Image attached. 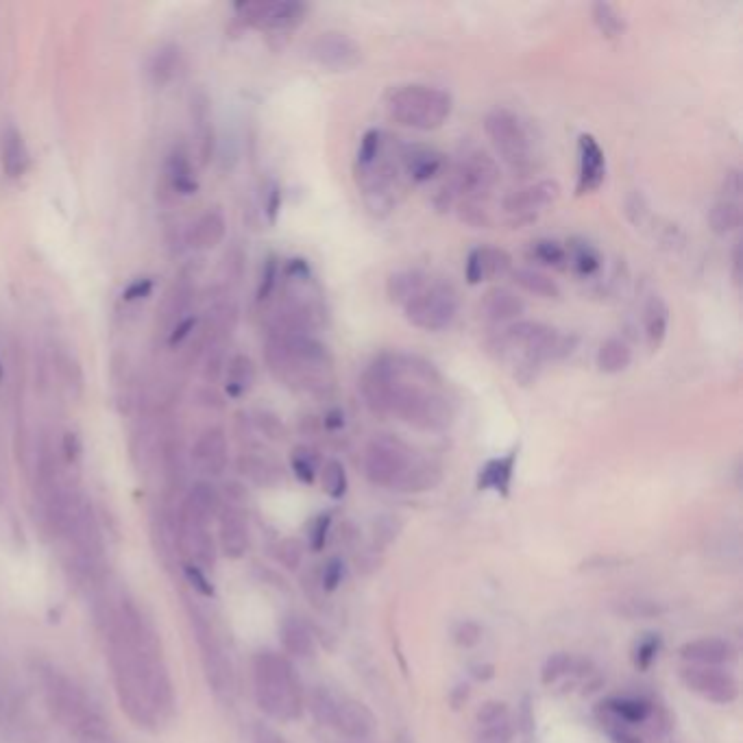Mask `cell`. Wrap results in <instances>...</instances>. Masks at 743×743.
<instances>
[{
  "mask_svg": "<svg viewBox=\"0 0 743 743\" xmlns=\"http://www.w3.org/2000/svg\"><path fill=\"white\" fill-rule=\"evenodd\" d=\"M591 18L598 31L608 40L621 38L626 33V20L611 3H595L591 7Z\"/></svg>",
  "mask_w": 743,
  "mask_h": 743,
  "instance_id": "39",
  "label": "cell"
},
{
  "mask_svg": "<svg viewBox=\"0 0 743 743\" xmlns=\"http://www.w3.org/2000/svg\"><path fill=\"white\" fill-rule=\"evenodd\" d=\"M510 279L521 288L530 292V295H537L543 299H560L563 297V290L556 284V279H552L547 273L537 271V269H513L510 273Z\"/></svg>",
  "mask_w": 743,
  "mask_h": 743,
  "instance_id": "35",
  "label": "cell"
},
{
  "mask_svg": "<svg viewBox=\"0 0 743 743\" xmlns=\"http://www.w3.org/2000/svg\"><path fill=\"white\" fill-rule=\"evenodd\" d=\"M227 382H225V391L229 397H242L249 393V388L255 382V364L245 353H236L231 356L227 362Z\"/></svg>",
  "mask_w": 743,
  "mask_h": 743,
  "instance_id": "34",
  "label": "cell"
},
{
  "mask_svg": "<svg viewBox=\"0 0 743 743\" xmlns=\"http://www.w3.org/2000/svg\"><path fill=\"white\" fill-rule=\"evenodd\" d=\"M323 428L330 430V432L343 430L345 428V412L340 410V408H336V406L327 410L325 417H323Z\"/></svg>",
  "mask_w": 743,
  "mask_h": 743,
  "instance_id": "60",
  "label": "cell"
},
{
  "mask_svg": "<svg viewBox=\"0 0 743 743\" xmlns=\"http://www.w3.org/2000/svg\"><path fill=\"white\" fill-rule=\"evenodd\" d=\"M680 680L691 693L715 702V704H733L739 698L737 678L722 667H702L687 665L680 669Z\"/></svg>",
  "mask_w": 743,
  "mask_h": 743,
  "instance_id": "13",
  "label": "cell"
},
{
  "mask_svg": "<svg viewBox=\"0 0 743 743\" xmlns=\"http://www.w3.org/2000/svg\"><path fill=\"white\" fill-rule=\"evenodd\" d=\"M711 231L717 236H728L741 227V203L722 199L717 201L709 212Z\"/></svg>",
  "mask_w": 743,
  "mask_h": 743,
  "instance_id": "38",
  "label": "cell"
},
{
  "mask_svg": "<svg viewBox=\"0 0 743 743\" xmlns=\"http://www.w3.org/2000/svg\"><path fill=\"white\" fill-rule=\"evenodd\" d=\"M519 460V447L510 449L508 454L491 458L478 473V489L480 491H493L502 497L510 495L513 489V478Z\"/></svg>",
  "mask_w": 743,
  "mask_h": 743,
  "instance_id": "24",
  "label": "cell"
},
{
  "mask_svg": "<svg viewBox=\"0 0 743 743\" xmlns=\"http://www.w3.org/2000/svg\"><path fill=\"white\" fill-rule=\"evenodd\" d=\"M330 528H332V515L330 513H321L312 521L310 526V547L314 552H321L327 537H330Z\"/></svg>",
  "mask_w": 743,
  "mask_h": 743,
  "instance_id": "50",
  "label": "cell"
},
{
  "mask_svg": "<svg viewBox=\"0 0 743 743\" xmlns=\"http://www.w3.org/2000/svg\"><path fill=\"white\" fill-rule=\"evenodd\" d=\"M194 327H197V316H184V319H179L168 334V345L177 347L184 343V340L194 332Z\"/></svg>",
  "mask_w": 743,
  "mask_h": 743,
  "instance_id": "52",
  "label": "cell"
},
{
  "mask_svg": "<svg viewBox=\"0 0 743 743\" xmlns=\"http://www.w3.org/2000/svg\"><path fill=\"white\" fill-rule=\"evenodd\" d=\"M364 473L373 486L399 493L432 491L438 480L436 462L395 434L373 436L364 452Z\"/></svg>",
  "mask_w": 743,
  "mask_h": 743,
  "instance_id": "3",
  "label": "cell"
},
{
  "mask_svg": "<svg viewBox=\"0 0 743 743\" xmlns=\"http://www.w3.org/2000/svg\"><path fill=\"white\" fill-rule=\"evenodd\" d=\"M565 251H567V269H571V273L582 279L595 277L604 269V258H602L600 249L587 238L571 236L565 242Z\"/></svg>",
  "mask_w": 743,
  "mask_h": 743,
  "instance_id": "26",
  "label": "cell"
},
{
  "mask_svg": "<svg viewBox=\"0 0 743 743\" xmlns=\"http://www.w3.org/2000/svg\"><path fill=\"white\" fill-rule=\"evenodd\" d=\"M513 273V255L502 247H475L465 262V279L469 286H478L489 279H499Z\"/></svg>",
  "mask_w": 743,
  "mask_h": 743,
  "instance_id": "17",
  "label": "cell"
},
{
  "mask_svg": "<svg viewBox=\"0 0 743 743\" xmlns=\"http://www.w3.org/2000/svg\"><path fill=\"white\" fill-rule=\"evenodd\" d=\"M430 282V275L421 271V269H406V271H397L386 282V295L388 301L395 303V306L404 308L406 303L417 297L419 292L425 288V284Z\"/></svg>",
  "mask_w": 743,
  "mask_h": 743,
  "instance_id": "30",
  "label": "cell"
},
{
  "mask_svg": "<svg viewBox=\"0 0 743 743\" xmlns=\"http://www.w3.org/2000/svg\"><path fill=\"white\" fill-rule=\"evenodd\" d=\"M3 377H5V369H3V360H0V382H3Z\"/></svg>",
  "mask_w": 743,
  "mask_h": 743,
  "instance_id": "63",
  "label": "cell"
},
{
  "mask_svg": "<svg viewBox=\"0 0 743 743\" xmlns=\"http://www.w3.org/2000/svg\"><path fill=\"white\" fill-rule=\"evenodd\" d=\"M399 526L401 523L393 517H382L380 521H377V528H375V541H380V545H388L399 532Z\"/></svg>",
  "mask_w": 743,
  "mask_h": 743,
  "instance_id": "56",
  "label": "cell"
},
{
  "mask_svg": "<svg viewBox=\"0 0 743 743\" xmlns=\"http://www.w3.org/2000/svg\"><path fill=\"white\" fill-rule=\"evenodd\" d=\"M321 482H323V491L330 495L332 499H343L349 489V480H347V469L340 460L332 458L327 460L321 467Z\"/></svg>",
  "mask_w": 743,
  "mask_h": 743,
  "instance_id": "41",
  "label": "cell"
},
{
  "mask_svg": "<svg viewBox=\"0 0 743 743\" xmlns=\"http://www.w3.org/2000/svg\"><path fill=\"white\" fill-rule=\"evenodd\" d=\"M460 310L458 290L447 279H432L417 297H412L404 314L410 325L423 332H443L456 321Z\"/></svg>",
  "mask_w": 743,
  "mask_h": 743,
  "instance_id": "11",
  "label": "cell"
},
{
  "mask_svg": "<svg viewBox=\"0 0 743 743\" xmlns=\"http://www.w3.org/2000/svg\"><path fill=\"white\" fill-rule=\"evenodd\" d=\"M253 743H288V741L279 735L275 728L266 726V724H258L253 728Z\"/></svg>",
  "mask_w": 743,
  "mask_h": 743,
  "instance_id": "59",
  "label": "cell"
},
{
  "mask_svg": "<svg viewBox=\"0 0 743 743\" xmlns=\"http://www.w3.org/2000/svg\"><path fill=\"white\" fill-rule=\"evenodd\" d=\"M480 312L486 321L495 325H510L521 321V316L526 314V301L510 288L495 286L484 292Z\"/></svg>",
  "mask_w": 743,
  "mask_h": 743,
  "instance_id": "22",
  "label": "cell"
},
{
  "mask_svg": "<svg viewBox=\"0 0 743 743\" xmlns=\"http://www.w3.org/2000/svg\"><path fill=\"white\" fill-rule=\"evenodd\" d=\"M64 454H66V458L70 462L79 458V454H81V441H79V436L75 432H66L64 434Z\"/></svg>",
  "mask_w": 743,
  "mask_h": 743,
  "instance_id": "61",
  "label": "cell"
},
{
  "mask_svg": "<svg viewBox=\"0 0 743 743\" xmlns=\"http://www.w3.org/2000/svg\"><path fill=\"white\" fill-rule=\"evenodd\" d=\"M238 18L249 27L262 31H292L306 20L308 7L303 3H238Z\"/></svg>",
  "mask_w": 743,
  "mask_h": 743,
  "instance_id": "14",
  "label": "cell"
},
{
  "mask_svg": "<svg viewBox=\"0 0 743 743\" xmlns=\"http://www.w3.org/2000/svg\"><path fill=\"white\" fill-rule=\"evenodd\" d=\"M345 576V563L340 558H330L319 574V584L325 593H332Z\"/></svg>",
  "mask_w": 743,
  "mask_h": 743,
  "instance_id": "48",
  "label": "cell"
},
{
  "mask_svg": "<svg viewBox=\"0 0 743 743\" xmlns=\"http://www.w3.org/2000/svg\"><path fill=\"white\" fill-rule=\"evenodd\" d=\"M456 212L462 223H467L471 227H484L489 229L493 225V218L486 210V203L480 201H458L456 203Z\"/></svg>",
  "mask_w": 743,
  "mask_h": 743,
  "instance_id": "43",
  "label": "cell"
},
{
  "mask_svg": "<svg viewBox=\"0 0 743 743\" xmlns=\"http://www.w3.org/2000/svg\"><path fill=\"white\" fill-rule=\"evenodd\" d=\"M253 685L260 709L279 722L299 720L303 687L295 667L282 654L260 652L253 659Z\"/></svg>",
  "mask_w": 743,
  "mask_h": 743,
  "instance_id": "5",
  "label": "cell"
},
{
  "mask_svg": "<svg viewBox=\"0 0 743 743\" xmlns=\"http://www.w3.org/2000/svg\"><path fill=\"white\" fill-rule=\"evenodd\" d=\"M741 190H743V184H741V170H739V168H728L726 173H724V179H722V192H724V199L739 201Z\"/></svg>",
  "mask_w": 743,
  "mask_h": 743,
  "instance_id": "55",
  "label": "cell"
},
{
  "mask_svg": "<svg viewBox=\"0 0 743 743\" xmlns=\"http://www.w3.org/2000/svg\"><path fill=\"white\" fill-rule=\"evenodd\" d=\"M606 179V157L602 146L591 133H582L578 138V194H591L600 190Z\"/></svg>",
  "mask_w": 743,
  "mask_h": 743,
  "instance_id": "19",
  "label": "cell"
},
{
  "mask_svg": "<svg viewBox=\"0 0 743 743\" xmlns=\"http://www.w3.org/2000/svg\"><path fill=\"white\" fill-rule=\"evenodd\" d=\"M179 48L177 46H164L162 51H157L151 62V77L155 85H166L168 81H173L175 72L179 68Z\"/></svg>",
  "mask_w": 743,
  "mask_h": 743,
  "instance_id": "42",
  "label": "cell"
},
{
  "mask_svg": "<svg viewBox=\"0 0 743 743\" xmlns=\"http://www.w3.org/2000/svg\"><path fill=\"white\" fill-rule=\"evenodd\" d=\"M264 212L269 223H277V216L282 212V190H279L277 184L269 188V194H266V203H264Z\"/></svg>",
  "mask_w": 743,
  "mask_h": 743,
  "instance_id": "57",
  "label": "cell"
},
{
  "mask_svg": "<svg viewBox=\"0 0 743 743\" xmlns=\"http://www.w3.org/2000/svg\"><path fill=\"white\" fill-rule=\"evenodd\" d=\"M595 364L604 375L624 373L632 364V349L624 338H606L598 349V356H595Z\"/></svg>",
  "mask_w": 743,
  "mask_h": 743,
  "instance_id": "32",
  "label": "cell"
},
{
  "mask_svg": "<svg viewBox=\"0 0 743 743\" xmlns=\"http://www.w3.org/2000/svg\"><path fill=\"white\" fill-rule=\"evenodd\" d=\"M499 164L486 151L473 149L465 153L452 168L447 184L441 188L456 203L458 201H480L486 203L499 184Z\"/></svg>",
  "mask_w": 743,
  "mask_h": 743,
  "instance_id": "10",
  "label": "cell"
},
{
  "mask_svg": "<svg viewBox=\"0 0 743 743\" xmlns=\"http://www.w3.org/2000/svg\"><path fill=\"white\" fill-rule=\"evenodd\" d=\"M484 131L489 136L493 149L515 175L528 177L537 173L541 157L537 151L530 127L506 107H497L484 118Z\"/></svg>",
  "mask_w": 743,
  "mask_h": 743,
  "instance_id": "7",
  "label": "cell"
},
{
  "mask_svg": "<svg viewBox=\"0 0 743 743\" xmlns=\"http://www.w3.org/2000/svg\"><path fill=\"white\" fill-rule=\"evenodd\" d=\"M526 255H528L530 262L547 266V269L567 271L565 242H558V240H552V238H539V240L530 242Z\"/></svg>",
  "mask_w": 743,
  "mask_h": 743,
  "instance_id": "36",
  "label": "cell"
},
{
  "mask_svg": "<svg viewBox=\"0 0 743 743\" xmlns=\"http://www.w3.org/2000/svg\"><path fill=\"white\" fill-rule=\"evenodd\" d=\"M733 282L735 286H741V245L739 242L733 249Z\"/></svg>",
  "mask_w": 743,
  "mask_h": 743,
  "instance_id": "62",
  "label": "cell"
},
{
  "mask_svg": "<svg viewBox=\"0 0 743 743\" xmlns=\"http://www.w3.org/2000/svg\"><path fill=\"white\" fill-rule=\"evenodd\" d=\"M290 467H292V473L297 475L299 482L312 484L316 480V475H319L321 471V458L312 447L301 445V447H295V452H292Z\"/></svg>",
  "mask_w": 743,
  "mask_h": 743,
  "instance_id": "40",
  "label": "cell"
},
{
  "mask_svg": "<svg viewBox=\"0 0 743 743\" xmlns=\"http://www.w3.org/2000/svg\"><path fill=\"white\" fill-rule=\"evenodd\" d=\"M626 216L632 225L641 227L650 218V205L641 192H632L626 199Z\"/></svg>",
  "mask_w": 743,
  "mask_h": 743,
  "instance_id": "49",
  "label": "cell"
},
{
  "mask_svg": "<svg viewBox=\"0 0 743 743\" xmlns=\"http://www.w3.org/2000/svg\"><path fill=\"white\" fill-rule=\"evenodd\" d=\"M192 460L205 475H221L227 467L229 460V447H227V436L223 428H207L199 441L194 443L192 449Z\"/></svg>",
  "mask_w": 743,
  "mask_h": 743,
  "instance_id": "21",
  "label": "cell"
},
{
  "mask_svg": "<svg viewBox=\"0 0 743 743\" xmlns=\"http://www.w3.org/2000/svg\"><path fill=\"white\" fill-rule=\"evenodd\" d=\"M277 558L284 567L295 569L303 558V545L295 539H286L277 545Z\"/></svg>",
  "mask_w": 743,
  "mask_h": 743,
  "instance_id": "51",
  "label": "cell"
},
{
  "mask_svg": "<svg viewBox=\"0 0 743 743\" xmlns=\"http://www.w3.org/2000/svg\"><path fill=\"white\" fill-rule=\"evenodd\" d=\"M0 164H3V170L9 179H20L27 175L31 166V153L20 129L7 127L3 136H0Z\"/></svg>",
  "mask_w": 743,
  "mask_h": 743,
  "instance_id": "25",
  "label": "cell"
},
{
  "mask_svg": "<svg viewBox=\"0 0 743 743\" xmlns=\"http://www.w3.org/2000/svg\"><path fill=\"white\" fill-rule=\"evenodd\" d=\"M571 665H574V661H571V656L565 654V652L550 656L547 663L543 665V672H541L543 685H554L556 680L567 676L571 672Z\"/></svg>",
  "mask_w": 743,
  "mask_h": 743,
  "instance_id": "46",
  "label": "cell"
},
{
  "mask_svg": "<svg viewBox=\"0 0 743 743\" xmlns=\"http://www.w3.org/2000/svg\"><path fill=\"white\" fill-rule=\"evenodd\" d=\"M558 199L560 184L556 179H541L537 184L508 192L502 201L506 223L515 229L530 225L537 221L541 212H545L547 207L554 205Z\"/></svg>",
  "mask_w": 743,
  "mask_h": 743,
  "instance_id": "12",
  "label": "cell"
},
{
  "mask_svg": "<svg viewBox=\"0 0 743 743\" xmlns=\"http://www.w3.org/2000/svg\"><path fill=\"white\" fill-rule=\"evenodd\" d=\"M606 715V722L613 724L617 730V739L621 741H637L630 735V726L643 724L652 713V704L643 698L635 696H624V698H611L600 704Z\"/></svg>",
  "mask_w": 743,
  "mask_h": 743,
  "instance_id": "20",
  "label": "cell"
},
{
  "mask_svg": "<svg viewBox=\"0 0 743 743\" xmlns=\"http://www.w3.org/2000/svg\"><path fill=\"white\" fill-rule=\"evenodd\" d=\"M166 181L175 194L190 197L199 190V181L194 177V168L186 151H173L166 160Z\"/></svg>",
  "mask_w": 743,
  "mask_h": 743,
  "instance_id": "31",
  "label": "cell"
},
{
  "mask_svg": "<svg viewBox=\"0 0 743 743\" xmlns=\"http://www.w3.org/2000/svg\"><path fill=\"white\" fill-rule=\"evenodd\" d=\"M279 275H282V271H279V262L275 255H269L264 262V269H262V277H260V286H258V301H269L273 297V292L279 284Z\"/></svg>",
  "mask_w": 743,
  "mask_h": 743,
  "instance_id": "45",
  "label": "cell"
},
{
  "mask_svg": "<svg viewBox=\"0 0 743 743\" xmlns=\"http://www.w3.org/2000/svg\"><path fill=\"white\" fill-rule=\"evenodd\" d=\"M456 643L465 645V648H469V645H475L480 641L482 632H480V626L473 624V621H465V624H460L458 630H456Z\"/></svg>",
  "mask_w": 743,
  "mask_h": 743,
  "instance_id": "58",
  "label": "cell"
},
{
  "mask_svg": "<svg viewBox=\"0 0 743 743\" xmlns=\"http://www.w3.org/2000/svg\"><path fill=\"white\" fill-rule=\"evenodd\" d=\"M253 425H255V428H258L266 438H271V441H284V438H286V425H284V421L279 419L277 414L269 412V410H260V412H255Z\"/></svg>",
  "mask_w": 743,
  "mask_h": 743,
  "instance_id": "44",
  "label": "cell"
},
{
  "mask_svg": "<svg viewBox=\"0 0 743 743\" xmlns=\"http://www.w3.org/2000/svg\"><path fill=\"white\" fill-rule=\"evenodd\" d=\"M184 571H186V576H188V580L192 582V587H194V589H197L201 595H207V598H212V595H214V587H212V582L207 580L205 571H203L201 567L192 565V563H186Z\"/></svg>",
  "mask_w": 743,
  "mask_h": 743,
  "instance_id": "54",
  "label": "cell"
},
{
  "mask_svg": "<svg viewBox=\"0 0 743 743\" xmlns=\"http://www.w3.org/2000/svg\"><path fill=\"white\" fill-rule=\"evenodd\" d=\"M360 395L377 417L393 414L421 432H443L456 419L443 375L414 353H380L360 375Z\"/></svg>",
  "mask_w": 743,
  "mask_h": 743,
  "instance_id": "1",
  "label": "cell"
},
{
  "mask_svg": "<svg viewBox=\"0 0 743 743\" xmlns=\"http://www.w3.org/2000/svg\"><path fill=\"white\" fill-rule=\"evenodd\" d=\"M735 645L720 637H702L685 643L680 648V659L689 665L702 667H720L724 663L735 661Z\"/></svg>",
  "mask_w": 743,
  "mask_h": 743,
  "instance_id": "23",
  "label": "cell"
},
{
  "mask_svg": "<svg viewBox=\"0 0 743 743\" xmlns=\"http://www.w3.org/2000/svg\"><path fill=\"white\" fill-rule=\"evenodd\" d=\"M279 637H282L284 650L292 656H299V659H308V656L314 654V637L308 628V624L299 617H286L282 630H279Z\"/></svg>",
  "mask_w": 743,
  "mask_h": 743,
  "instance_id": "33",
  "label": "cell"
},
{
  "mask_svg": "<svg viewBox=\"0 0 743 743\" xmlns=\"http://www.w3.org/2000/svg\"><path fill=\"white\" fill-rule=\"evenodd\" d=\"M264 358L277 380L297 391L327 393L334 384V358L314 334L269 332Z\"/></svg>",
  "mask_w": 743,
  "mask_h": 743,
  "instance_id": "2",
  "label": "cell"
},
{
  "mask_svg": "<svg viewBox=\"0 0 743 743\" xmlns=\"http://www.w3.org/2000/svg\"><path fill=\"white\" fill-rule=\"evenodd\" d=\"M227 234V221L221 210H207L190 229V245L194 249H214L221 245Z\"/></svg>",
  "mask_w": 743,
  "mask_h": 743,
  "instance_id": "29",
  "label": "cell"
},
{
  "mask_svg": "<svg viewBox=\"0 0 743 743\" xmlns=\"http://www.w3.org/2000/svg\"><path fill=\"white\" fill-rule=\"evenodd\" d=\"M399 144L401 142L388 136L384 151L375 160L369 164H356V168H353L364 207L375 218H386L395 210L397 192L404 184V175H401L399 166Z\"/></svg>",
  "mask_w": 743,
  "mask_h": 743,
  "instance_id": "8",
  "label": "cell"
},
{
  "mask_svg": "<svg viewBox=\"0 0 743 743\" xmlns=\"http://www.w3.org/2000/svg\"><path fill=\"white\" fill-rule=\"evenodd\" d=\"M153 279L151 277H138L123 290V299L125 301H142L153 292Z\"/></svg>",
  "mask_w": 743,
  "mask_h": 743,
  "instance_id": "53",
  "label": "cell"
},
{
  "mask_svg": "<svg viewBox=\"0 0 743 743\" xmlns=\"http://www.w3.org/2000/svg\"><path fill=\"white\" fill-rule=\"evenodd\" d=\"M669 323H672V310H669L667 301L659 295H650L643 306V332L650 351H659L663 347Z\"/></svg>",
  "mask_w": 743,
  "mask_h": 743,
  "instance_id": "27",
  "label": "cell"
},
{
  "mask_svg": "<svg viewBox=\"0 0 743 743\" xmlns=\"http://www.w3.org/2000/svg\"><path fill=\"white\" fill-rule=\"evenodd\" d=\"M661 650V637L659 635H648L639 639L637 648H635V665L639 669H648L656 656H659Z\"/></svg>",
  "mask_w": 743,
  "mask_h": 743,
  "instance_id": "47",
  "label": "cell"
},
{
  "mask_svg": "<svg viewBox=\"0 0 743 743\" xmlns=\"http://www.w3.org/2000/svg\"><path fill=\"white\" fill-rule=\"evenodd\" d=\"M221 543L227 556L240 558L249 550V526L238 508H225L221 515Z\"/></svg>",
  "mask_w": 743,
  "mask_h": 743,
  "instance_id": "28",
  "label": "cell"
},
{
  "mask_svg": "<svg viewBox=\"0 0 743 743\" xmlns=\"http://www.w3.org/2000/svg\"><path fill=\"white\" fill-rule=\"evenodd\" d=\"M401 175L410 184H428L447 170V155L428 144H399Z\"/></svg>",
  "mask_w": 743,
  "mask_h": 743,
  "instance_id": "16",
  "label": "cell"
},
{
  "mask_svg": "<svg viewBox=\"0 0 743 743\" xmlns=\"http://www.w3.org/2000/svg\"><path fill=\"white\" fill-rule=\"evenodd\" d=\"M580 345V336L574 332H560L552 325L539 321H517L506 325L497 334L493 349L497 356L515 362V377L528 384L537 377L545 362L569 358Z\"/></svg>",
  "mask_w": 743,
  "mask_h": 743,
  "instance_id": "4",
  "label": "cell"
},
{
  "mask_svg": "<svg viewBox=\"0 0 743 743\" xmlns=\"http://www.w3.org/2000/svg\"><path fill=\"white\" fill-rule=\"evenodd\" d=\"M386 112L397 125L414 131L441 129L454 112L452 94L425 83H406L386 94Z\"/></svg>",
  "mask_w": 743,
  "mask_h": 743,
  "instance_id": "6",
  "label": "cell"
},
{
  "mask_svg": "<svg viewBox=\"0 0 743 743\" xmlns=\"http://www.w3.org/2000/svg\"><path fill=\"white\" fill-rule=\"evenodd\" d=\"M312 59L330 72H349L362 62V48L343 31H327L314 40Z\"/></svg>",
  "mask_w": 743,
  "mask_h": 743,
  "instance_id": "15",
  "label": "cell"
},
{
  "mask_svg": "<svg viewBox=\"0 0 743 743\" xmlns=\"http://www.w3.org/2000/svg\"><path fill=\"white\" fill-rule=\"evenodd\" d=\"M515 724L506 702L489 700L475 715V743H513Z\"/></svg>",
  "mask_w": 743,
  "mask_h": 743,
  "instance_id": "18",
  "label": "cell"
},
{
  "mask_svg": "<svg viewBox=\"0 0 743 743\" xmlns=\"http://www.w3.org/2000/svg\"><path fill=\"white\" fill-rule=\"evenodd\" d=\"M310 711L316 722L327 728H334L338 735L347 739L364 741L373 737L377 728L375 715L367 704L353 700L330 687H316L312 691Z\"/></svg>",
  "mask_w": 743,
  "mask_h": 743,
  "instance_id": "9",
  "label": "cell"
},
{
  "mask_svg": "<svg viewBox=\"0 0 743 743\" xmlns=\"http://www.w3.org/2000/svg\"><path fill=\"white\" fill-rule=\"evenodd\" d=\"M240 471L260 486H275L284 480V473L279 469V465H275L269 458L255 454L240 458Z\"/></svg>",
  "mask_w": 743,
  "mask_h": 743,
  "instance_id": "37",
  "label": "cell"
}]
</instances>
